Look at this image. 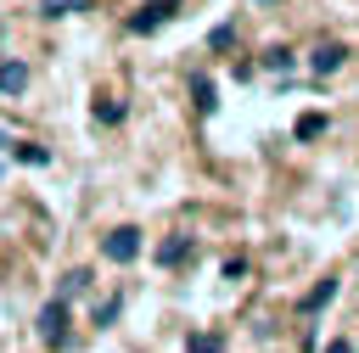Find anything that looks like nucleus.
I'll return each mask as SVG.
<instances>
[{"instance_id":"obj_11","label":"nucleus","mask_w":359,"mask_h":353,"mask_svg":"<svg viewBox=\"0 0 359 353\" xmlns=\"http://www.w3.org/2000/svg\"><path fill=\"white\" fill-rule=\"evenodd\" d=\"M320 129H325V118H320V112H309V118H297V140H314Z\"/></svg>"},{"instance_id":"obj_10","label":"nucleus","mask_w":359,"mask_h":353,"mask_svg":"<svg viewBox=\"0 0 359 353\" xmlns=\"http://www.w3.org/2000/svg\"><path fill=\"white\" fill-rule=\"evenodd\" d=\"M90 0H39V11L45 17H67V11H84Z\"/></svg>"},{"instance_id":"obj_8","label":"nucleus","mask_w":359,"mask_h":353,"mask_svg":"<svg viewBox=\"0 0 359 353\" xmlns=\"http://www.w3.org/2000/svg\"><path fill=\"white\" fill-rule=\"evenodd\" d=\"M191 95H196V106H202V112H213V101H219V95H213V84H208V73H196V78H191Z\"/></svg>"},{"instance_id":"obj_12","label":"nucleus","mask_w":359,"mask_h":353,"mask_svg":"<svg viewBox=\"0 0 359 353\" xmlns=\"http://www.w3.org/2000/svg\"><path fill=\"white\" fill-rule=\"evenodd\" d=\"M17 162H28V168H39V162H50V151H45V146H17Z\"/></svg>"},{"instance_id":"obj_13","label":"nucleus","mask_w":359,"mask_h":353,"mask_svg":"<svg viewBox=\"0 0 359 353\" xmlns=\"http://www.w3.org/2000/svg\"><path fill=\"white\" fill-rule=\"evenodd\" d=\"M95 118H101V123H123V101H101Z\"/></svg>"},{"instance_id":"obj_15","label":"nucleus","mask_w":359,"mask_h":353,"mask_svg":"<svg viewBox=\"0 0 359 353\" xmlns=\"http://www.w3.org/2000/svg\"><path fill=\"white\" fill-rule=\"evenodd\" d=\"M325 353H353V347L348 342H325Z\"/></svg>"},{"instance_id":"obj_4","label":"nucleus","mask_w":359,"mask_h":353,"mask_svg":"<svg viewBox=\"0 0 359 353\" xmlns=\"http://www.w3.org/2000/svg\"><path fill=\"white\" fill-rule=\"evenodd\" d=\"M191 252H196V241H191V235H174V241H163V247H157V263H163V269H180Z\"/></svg>"},{"instance_id":"obj_16","label":"nucleus","mask_w":359,"mask_h":353,"mask_svg":"<svg viewBox=\"0 0 359 353\" xmlns=\"http://www.w3.org/2000/svg\"><path fill=\"white\" fill-rule=\"evenodd\" d=\"M0 146H6V134H0Z\"/></svg>"},{"instance_id":"obj_2","label":"nucleus","mask_w":359,"mask_h":353,"mask_svg":"<svg viewBox=\"0 0 359 353\" xmlns=\"http://www.w3.org/2000/svg\"><path fill=\"white\" fill-rule=\"evenodd\" d=\"M101 252H107L112 263H129V258L140 252V230H135V224H118V230L101 241Z\"/></svg>"},{"instance_id":"obj_17","label":"nucleus","mask_w":359,"mask_h":353,"mask_svg":"<svg viewBox=\"0 0 359 353\" xmlns=\"http://www.w3.org/2000/svg\"><path fill=\"white\" fill-rule=\"evenodd\" d=\"M264 6H269V0H264Z\"/></svg>"},{"instance_id":"obj_6","label":"nucleus","mask_w":359,"mask_h":353,"mask_svg":"<svg viewBox=\"0 0 359 353\" xmlns=\"http://www.w3.org/2000/svg\"><path fill=\"white\" fill-rule=\"evenodd\" d=\"M342 56H348L342 45H320V50L309 56V67H314V73H337V67H342Z\"/></svg>"},{"instance_id":"obj_5","label":"nucleus","mask_w":359,"mask_h":353,"mask_svg":"<svg viewBox=\"0 0 359 353\" xmlns=\"http://www.w3.org/2000/svg\"><path fill=\"white\" fill-rule=\"evenodd\" d=\"M28 90V62H0V95H22Z\"/></svg>"},{"instance_id":"obj_3","label":"nucleus","mask_w":359,"mask_h":353,"mask_svg":"<svg viewBox=\"0 0 359 353\" xmlns=\"http://www.w3.org/2000/svg\"><path fill=\"white\" fill-rule=\"evenodd\" d=\"M168 17H174V0H146V6L129 17V28H135V34H151V28H163Z\"/></svg>"},{"instance_id":"obj_14","label":"nucleus","mask_w":359,"mask_h":353,"mask_svg":"<svg viewBox=\"0 0 359 353\" xmlns=\"http://www.w3.org/2000/svg\"><path fill=\"white\" fill-rule=\"evenodd\" d=\"M191 353H219V336H191Z\"/></svg>"},{"instance_id":"obj_1","label":"nucleus","mask_w":359,"mask_h":353,"mask_svg":"<svg viewBox=\"0 0 359 353\" xmlns=\"http://www.w3.org/2000/svg\"><path fill=\"white\" fill-rule=\"evenodd\" d=\"M39 336H45L50 347H67V303H62V297H50V303L39 308Z\"/></svg>"},{"instance_id":"obj_7","label":"nucleus","mask_w":359,"mask_h":353,"mask_svg":"<svg viewBox=\"0 0 359 353\" xmlns=\"http://www.w3.org/2000/svg\"><path fill=\"white\" fill-rule=\"evenodd\" d=\"M331 297H337V280H320V286H314V291L303 297V314H320V308H325Z\"/></svg>"},{"instance_id":"obj_9","label":"nucleus","mask_w":359,"mask_h":353,"mask_svg":"<svg viewBox=\"0 0 359 353\" xmlns=\"http://www.w3.org/2000/svg\"><path fill=\"white\" fill-rule=\"evenodd\" d=\"M84 286H90V275H84V269H73V275H62V291H56V297H62V303H73Z\"/></svg>"}]
</instances>
